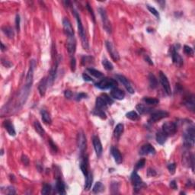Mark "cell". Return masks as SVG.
I'll return each instance as SVG.
<instances>
[{"label": "cell", "instance_id": "obj_1", "mask_svg": "<svg viewBox=\"0 0 195 195\" xmlns=\"http://www.w3.org/2000/svg\"><path fill=\"white\" fill-rule=\"evenodd\" d=\"M73 13H74V15L76 18L77 21V26H78V31H79V34L80 37H81V41H82V45L84 49H86L88 50L89 48V41H88V38L86 37V34H85V31L84 29L83 25L82 23V21H81V18H80V16L79 15V13L77 12L76 11L73 10Z\"/></svg>", "mask_w": 195, "mask_h": 195}, {"label": "cell", "instance_id": "obj_2", "mask_svg": "<svg viewBox=\"0 0 195 195\" xmlns=\"http://www.w3.org/2000/svg\"><path fill=\"white\" fill-rule=\"evenodd\" d=\"M195 130L194 127L191 126L187 128V130L183 134L184 146L187 148H192L194 145Z\"/></svg>", "mask_w": 195, "mask_h": 195}, {"label": "cell", "instance_id": "obj_3", "mask_svg": "<svg viewBox=\"0 0 195 195\" xmlns=\"http://www.w3.org/2000/svg\"><path fill=\"white\" fill-rule=\"evenodd\" d=\"M117 82L116 80L113 79L109 78H105L101 79L100 82L95 84V86L98 89H101V90H105V89H114L117 87Z\"/></svg>", "mask_w": 195, "mask_h": 195}, {"label": "cell", "instance_id": "obj_4", "mask_svg": "<svg viewBox=\"0 0 195 195\" xmlns=\"http://www.w3.org/2000/svg\"><path fill=\"white\" fill-rule=\"evenodd\" d=\"M98 12H99V14L101 17V20H102V23H103V28L106 31L107 33L108 34H111V22L108 19V15H107L106 11L104 8H99L98 9Z\"/></svg>", "mask_w": 195, "mask_h": 195}, {"label": "cell", "instance_id": "obj_5", "mask_svg": "<svg viewBox=\"0 0 195 195\" xmlns=\"http://www.w3.org/2000/svg\"><path fill=\"white\" fill-rule=\"evenodd\" d=\"M162 130L168 137L174 135L175 133H176V131H177V125H176L175 123L174 122L167 121V122L164 123V124H162Z\"/></svg>", "mask_w": 195, "mask_h": 195}, {"label": "cell", "instance_id": "obj_6", "mask_svg": "<svg viewBox=\"0 0 195 195\" xmlns=\"http://www.w3.org/2000/svg\"><path fill=\"white\" fill-rule=\"evenodd\" d=\"M77 146H78V148L81 153L83 154L86 149V146H87V141H86L85 133L82 130L79 132L78 135H77Z\"/></svg>", "mask_w": 195, "mask_h": 195}, {"label": "cell", "instance_id": "obj_7", "mask_svg": "<svg viewBox=\"0 0 195 195\" xmlns=\"http://www.w3.org/2000/svg\"><path fill=\"white\" fill-rule=\"evenodd\" d=\"M169 114L165 111H157L153 112L150 116V118L149 119V123H156L157 121H160L162 119L165 118L169 117Z\"/></svg>", "mask_w": 195, "mask_h": 195}, {"label": "cell", "instance_id": "obj_8", "mask_svg": "<svg viewBox=\"0 0 195 195\" xmlns=\"http://www.w3.org/2000/svg\"><path fill=\"white\" fill-rule=\"evenodd\" d=\"M131 181L133 182V185H134V189L136 192L139 191L143 187L145 186V184H144V182L141 179V178L137 174V172L136 171L133 172V174L131 175Z\"/></svg>", "mask_w": 195, "mask_h": 195}, {"label": "cell", "instance_id": "obj_9", "mask_svg": "<svg viewBox=\"0 0 195 195\" xmlns=\"http://www.w3.org/2000/svg\"><path fill=\"white\" fill-rule=\"evenodd\" d=\"M159 80L166 94L168 95H170L172 94V89H171L170 83H169V79L165 75V73H163L162 71L159 72Z\"/></svg>", "mask_w": 195, "mask_h": 195}, {"label": "cell", "instance_id": "obj_10", "mask_svg": "<svg viewBox=\"0 0 195 195\" xmlns=\"http://www.w3.org/2000/svg\"><path fill=\"white\" fill-rule=\"evenodd\" d=\"M105 46L107 47V50H108V53L110 54L111 57L112 58L114 61H118L120 60V55H119V53L117 52V49L114 47V46L113 45L111 42L110 41H106L105 43Z\"/></svg>", "mask_w": 195, "mask_h": 195}, {"label": "cell", "instance_id": "obj_11", "mask_svg": "<svg viewBox=\"0 0 195 195\" xmlns=\"http://www.w3.org/2000/svg\"><path fill=\"white\" fill-rule=\"evenodd\" d=\"M63 26L64 32H65V34L68 37H73V36H74V30H73L71 22L69 21L68 18H63Z\"/></svg>", "mask_w": 195, "mask_h": 195}, {"label": "cell", "instance_id": "obj_12", "mask_svg": "<svg viewBox=\"0 0 195 195\" xmlns=\"http://www.w3.org/2000/svg\"><path fill=\"white\" fill-rule=\"evenodd\" d=\"M116 77H117V79H118L119 81L124 85V87L126 88V89L127 90L128 92L130 93V94H133V93L135 92L134 89H133V88L132 87V85L131 84H130V81L126 78V77L124 76H122V75H117Z\"/></svg>", "mask_w": 195, "mask_h": 195}, {"label": "cell", "instance_id": "obj_13", "mask_svg": "<svg viewBox=\"0 0 195 195\" xmlns=\"http://www.w3.org/2000/svg\"><path fill=\"white\" fill-rule=\"evenodd\" d=\"M92 143L96 155H97L98 157H101L103 153V147L99 137H97V136H94L92 138Z\"/></svg>", "mask_w": 195, "mask_h": 195}, {"label": "cell", "instance_id": "obj_14", "mask_svg": "<svg viewBox=\"0 0 195 195\" xmlns=\"http://www.w3.org/2000/svg\"><path fill=\"white\" fill-rule=\"evenodd\" d=\"M171 51H172V58L173 63L178 66H182L183 59L179 55V53H178L177 49L175 47H171Z\"/></svg>", "mask_w": 195, "mask_h": 195}, {"label": "cell", "instance_id": "obj_15", "mask_svg": "<svg viewBox=\"0 0 195 195\" xmlns=\"http://www.w3.org/2000/svg\"><path fill=\"white\" fill-rule=\"evenodd\" d=\"M36 66V63L34 60L31 61L30 69L28 70V73L27 74L26 76V83L25 85H28L31 87V85L33 83V77H34V69Z\"/></svg>", "mask_w": 195, "mask_h": 195}, {"label": "cell", "instance_id": "obj_16", "mask_svg": "<svg viewBox=\"0 0 195 195\" xmlns=\"http://www.w3.org/2000/svg\"><path fill=\"white\" fill-rule=\"evenodd\" d=\"M154 154H156V149L150 143H146L143 145L140 150V155H141V156Z\"/></svg>", "mask_w": 195, "mask_h": 195}, {"label": "cell", "instance_id": "obj_17", "mask_svg": "<svg viewBox=\"0 0 195 195\" xmlns=\"http://www.w3.org/2000/svg\"><path fill=\"white\" fill-rule=\"evenodd\" d=\"M66 46H67V50L71 56H73L76 52V41L74 36L68 37Z\"/></svg>", "mask_w": 195, "mask_h": 195}, {"label": "cell", "instance_id": "obj_18", "mask_svg": "<svg viewBox=\"0 0 195 195\" xmlns=\"http://www.w3.org/2000/svg\"><path fill=\"white\" fill-rule=\"evenodd\" d=\"M80 169L82 170L84 175L86 176L89 173V159L87 156H82L80 162Z\"/></svg>", "mask_w": 195, "mask_h": 195}, {"label": "cell", "instance_id": "obj_19", "mask_svg": "<svg viewBox=\"0 0 195 195\" xmlns=\"http://www.w3.org/2000/svg\"><path fill=\"white\" fill-rule=\"evenodd\" d=\"M59 60H57L55 62V63L53 64V66H52L51 69H50V74H49V76H48L47 80H48V85H50L51 86L53 85V82H54V79H55V76L56 73H57V66H58Z\"/></svg>", "mask_w": 195, "mask_h": 195}, {"label": "cell", "instance_id": "obj_20", "mask_svg": "<svg viewBox=\"0 0 195 195\" xmlns=\"http://www.w3.org/2000/svg\"><path fill=\"white\" fill-rule=\"evenodd\" d=\"M47 85H48L47 78V77H44V78L40 81L39 84H38V91H39V93L40 95H41V96L45 95Z\"/></svg>", "mask_w": 195, "mask_h": 195}, {"label": "cell", "instance_id": "obj_21", "mask_svg": "<svg viewBox=\"0 0 195 195\" xmlns=\"http://www.w3.org/2000/svg\"><path fill=\"white\" fill-rule=\"evenodd\" d=\"M111 95L112 98H115L117 100H123L125 97V93L123 90L117 88H114V89H111Z\"/></svg>", "mask_w": 195, "mask_h": 195}, {"label": "cell", "instance_id": "obj_22", "mask_svg": "<svg viewBox=\"0 0 195 195\" xmlns=\"http://www.w3.org/2000/svg\"><path fill=\"white\" fill-rule=\"evenodd\" d=\"M111 154L113 156L114 159L115 160L116 163L117 164H121L123 162V158L121 154V152L118 150V149H117L116 147H112L111 149Z\"/></svg>", "mask_w": 195, "mask_h": 195}, {"label": "cell", "instance_id": "obj_23", "mask_svg": "<svg viewBox=\"0 0 195 195\" xmlns=\"http://www.w3.org/2000/svg\"><path fill=\"white\" fill-rule=\"evenodd\" d=\"M3 126L5 127V129L7 130V132L9 133V134L10 136H12V137H15L16 134L14 126H13V124L11 123L10 121L9 120H6V121H4L3 123Z\"/></svg>", "mask_w": 195, "mask_h": 195}, {"label": "cell", "instance_id": "obj_24", "mask_svg": "<svg viewBox=\"0 0 195 195\" xmlns=\"http://www.w3.org/2000/svg\"><path fill=\"white\" fill-rule=\"evenodd\" d=\"M108 104H107L106 101L105 100L103 99L102 98L101 96L99 97H98L96 98V101H95V108L97 109H99V110H105L108 108Z\"/></svg>", "mask_w": 195, "mask_h": 195}, {"label": "cell", "instance_id": "obj_25", "mask_svg": "<svg viewBox=\"0 0 195 195\" xmlns=\"http://www.w3.org/2000/svg\"><path fill=\"white\" fill-rule=\"evenodd\" d=\"M167 138H168V136L164 133L162 130H159L156 133V141L160 145H163L165 142H166Z\"/></svg>", "mask_w": 195, "mask_h": 195}, {"label": "cell", "instance_id": "obj_26", "mask_svg": "<svg viewBox=\"0 0 195 195\" xmlns=\"http://www.w3.org/2000/svg\"><path fill=\"white\" fill-rule=\"evenodd\" d=\"M56 188H57V192L60 194H65L66 191H65V185L63 181H62L60 177L57 178V183H56Z\"/></svg>", "mask_w": 195, "mask_h": 195}, {"label": "cell", "instance_id": "obj_27", "mask_svg": "<svg viewBox=\"0 0 195 195\" xmlns=\"http://www.w3.org/2000/svg\"><path fill=\"white\" fill-rule=\"evenodd\" d=\"M185 105L187 108L191 110V111H194L195 109V101H194V95H190L186 99L185 102Z\"/></svg>", "mask_w": 195, "mask_h": 195}, {"label": "cell", "instance_id": "obj_28", "mask_svg": "<svg viewBox=\"0 0 195 195\" xmlns=\"http://www.w3.org/2000/svg\"><path fill=\"white\" fill-rule=\"evenodd\" d=\"M86 179H85V190L89 191L90 188H92V185L93 182V175L92 173L89 172L86 176Z\"/></svg>", "mask_w": 195, "mask_h": 195}, {"label": "cell", "instance_id": "obj_29", "mask_svg": "<svg viewBox=\"0 0 195 195\" xmlns=\"http://www.w3.org/2000/svg\"><path fill=\"white\" fill-rule=\"evenodd\" d=\"M124 124H118L116 126L115 129L114 130V137L117 139H119L121 137V135L124 133Z\"/></svg>", "mask_w": 195, "mask_h": 195}, {"label": "cell", "instance_id": "obj_30", "mask_svg": "<svg viewBox=\"0 0 195 195\" xmlns=\"http://www.w3.org/2000/svg\"><path fill=\"white\" fill-rule=\"evenodd\" d=\"M136 108H137V111H138L140 114H147L152 111V108H149V107H146V105H142V104H138V105L136 106Z\"/></svg>", "mask_w": 195, "mask_h": 195}, {"label": "cell", "instance_id": "obj_31", "mask_svg": "<svg viewBox=\"0 0 195 195\" xmlns=\"http://www.w3.org/2000/svg\"><path fill=\"white\" fill-rule=\"evenodd\" d=\"M149 87L151 89H155L157 85H158V80L156 79V76L153 73H149Z\"/></svg>", "mask_w": 195, "mask_h": 195}, {"label": "cell", "instance_id": "obj_32", "mask_svg": "<svg viewBox=\"0 0 195 195\" xmlns=\"http://www.w3.org/2000/svg\"><path fill=\"white\" fill-rule=\"evenodd\" d=\"M41 117H42V121H44V124H50L52 122V119L50 117V114L48 113L47 111L43 110L41 111Z\"/></svg>", "mask_w": 195, "mask_h": 195}, {"label": "cell", "instance_id": "obj_33", "mask_svg": "<svg viewBox=\"0 0 195 195\" xmlns=\"http://www.w3.org/2000/svg\"><path fill=\"white\" fill-rule=\"evenodd\" d=\"M2 31H3L4 34L7 36L9 38H10V39L13 38V37H14V35H15L14 31H13V29L11 27L4 26V27H2Z\"/></svg>", "mask_w": 195, "mask_h": 195}, {"label": "cell", "instance_id": "obj_34", "mask_svg": "<svg viewBox=\"0 0 195 195\" xmlns=\"http://www.w3.org/2000/svg\"><path fill=\"white\" fill-rule=\"evenodd\" d=\"M34 130H36V132H37L38 134L40 135V136H44L45 133V131L43 129L42 126H41V124H40V122L38 121H34Z\"/></svg>", "mask_w": 195, "mask_h": 195}, {"label": "cell", "instance_id": "obj_35", "mask_svg": "<svg viewBox=\"0 0 195 195\" xmlns=\"http://www.w3.org/2000/svg\"><path fill=\"white\" fill-rule=\"evenodd\" d=\"M143 101L146 103V104H147L149 105H156L157 104H159V101L158 99H156V98H151V97H145L143 98Z\"/></svg>", "mask_w": 195, "mask_h": 195}, {"label": "cell", "instance_id": "obj_36", "mask_svg": "<svg viewBox=\"0 0 195 195\" xmlns=\"http://www.w3.org/2000/svg\"><path fill=\"white\" fill-rule=\"evenodd\" d=\"M87 71L89 72L92 76L95 77V78L99 79L103 77L102 73H101L100 71H98V70H97V69H92V68H87Z\"/></svg>", "mask_w": 195, "mask_h": 195}, {"label": "cell", "instance_id": "obj_37", "mask_svg": "<svg viewBox=\"0 0 195 195\" xmlns=\"http://www.w3.org/2000/svg\"><path fill=\"white\" fill-rule=\"evenodd\" d=\"M104 190H105V187L102 185V183L97 182L95 185L94 188H93L92 191L93 193L98 194L100 193V192H102Z\"/></svg>", "mask_w": 195, "mask_h": 195}, {"label": "cell", "instance_id": "obj_38", "mask_svg": "<svg viewBox=\"0 0 195 195\" xmlns=\"http://www.w3.org/2000/svg\"><path fill=\"white\" fill-rule=\"evenodd\" d=\"M102 65L103 66H104V68H105L106 70H108V71H111L112 69H114V66L111 63L110 61H108L107 59H103Z\"/></svg>", "mask_w": 195, "mask_h": 195}, {"label": "cell", "instance_id": "obj_39", "mask_svg": "<svg viewBox=\"0 0 195 195\" xmlns=\"http://www.w3.org/2000/svg\"><path fill=\"white\" fill-rule=\"evenodd\" d=\"M126 117H127L128 119H130V120H131V121H137L139 117H140L138 115V114L136 111H133L128 112L126 114Z\"/></svg>", "mask_w": 195, "mask_h": 195}, {"label": "cell", "instance_id": "obj_40", "mask_svg": "<svg viewBox=\"0 0 195 195\" xmlns=\"http://www.w3.org/2000/svg\"><path fill=\"white\" fill-rule=\"evenodd\" d=\"M93 114L95 115L98 116L99 117H101V119H106L107 116L106 114L105 113V111L102 110H99V109H97V108H95L94 111H93Z\"/></svg>", "mask_w": 195, "mask_h": 195}, {"label": "cell", "instance_id": "obj_41", "mask_svg": "<svg viewBox=\"0 0 195 195\" xmlns=\"http://www.w3.org/2000/svg\"><path fill=\"white\" fill-rule=\"evenodd\" d=\"M50 191H51V187H50V185H47V184H44L42 188V190H41V194L44 195H47L48 194H50Z\"/></svg>", "mask_w": 195, "mask_h": 195}, {"label": "cell", "instance_id": "obj_42", "mask_svg": "<svg viewBox=\"0 0 195 195\" xmlns=\"http://www.w3.org/2000/svg\"><path fill=\"white\" fill-rule=\"evenodd\" d=\"M184 52H185V54H187L188 56H190V57H193L194 56L193 49L189 46H187V45L184 46Z\"/></svg>", "mask_w": 195, "mask_h": 195}, {"label": "cell", "instance_id": "obj_43", "mask_svg": "<svg viewBox=\"0 0 195 195\" xmlns=\"http://www.w3.org/2000/svg\"><path fill=\"white\" fill-rule=\"evenodd\" d=\"M93 61V57H89V56H85V57H83L82 59V63L83 65H88V64L92 63V62Z\"/></svg>", "mask_w": 195, "mask_h": 195}, {"label": "cell", "instance_id": "obj_44", "mask_svg": "<svg viewBox=\"0 0 195 195\" xmlns=\"http://www.w3.org/2000/svg\"><path fill=\"white\" fill-rule=\"evenodd\" d=\"M147 9H148V10H149V12H150L153 15L156 16L157 18H159V12L156 10L154 7H153V6H150V5H147Z\"/></svg>", "mask_w": 195, "mask_h": 195}, {"label": "cell", "instance_id": "obj_45", "mask_svg": "<svg viewBox=\"0 0 195 195\" xmlns=\"http://www.w3.org/2000/svg\"><path fill=\"white\" fill-rule=\"evenodd\" d=\"M101 97L103 99L105 100V101H106L107 104H108V105H112V104H113V103H114V101H113V100H112L111 98L108 95H106V94H102V95H101Z\"/></svg>", "mask_w": 195, "mask_h": 195}, {"label": "cell", "instance_id": "obj_46", "mask_svg": "<svg viewBox=\"0 0 195 195\" xmlns=\"http://www.w3.org/2000/svg\"><path fill=\"white\" fill-rule=\"evenodd\" d=\"M146 164V160L144 159H140V161L136 164V169H143L144 166H145Z\"/></svg>", "mask_w": 195, "mask_h": 195}, {"label": "cell", "instance_id": "obj_47", "mask_svg": "<svg viewBox=\"0 0 195 195\" xmlns=\"http://www.w3.org/2000/svg\"><path fill=\"white\" fill-rule=\"evenodd\" d=\"M168 169H169V172L172 175H174L176 169V164L175 163H171L168 165Z\"/></svg>", "mask_w": 195, "mask_h": 195}, {"label": "cell", "instance_id": "obj_48", "mask_svg": "<svg viewBox=\"0 0 195 195\" xmlns=\"http://www.w3.org/2000/svg\"><path fill=\"white\" fill-rule=\"evenodd\" d=\"M70 66H71L72 71L74 72L76 70V61L75 57H72L71 59V63H70Z\"/></svg>", "mask_w": 195, "mask_h": 195}, {"label": "cell", "instance_id": "obj_49", "mask_svg": "<svg viewBox=\"0 0 195 195\" xmlns=\"http://www.w3.org/2000/svg\"><path fill=\"white\" fill-rule=\"evenodd\" d=\"M15 27H16V30H17V31H20V16H19V15H16Z\"/></svg>", "mask_w": 195, "mask_h": 195}, {"label": "cell", "instance_id": "obj_50", "mask_svg": "<svg viewBox=\"0 0 195 195\" xmlns=\"http://www.w3.org/2000/svg\"><path fill=\"white\" fill-rule=\"evenodd\" d=\"M21 162H22V163L25 165H29V159L28 157L25 155H22L21 156Z\"/></svg>", "mask_w": 195, "mask_h": 195}, {"label": "cell", "instance_id": "obj_51", "mask_svg": "<svg viewBox=\"0 0 195 195\" xmlns=\"http://www.w3.org/2000/svg\"><path fill=\"white\" fill-rule=\"evenodd\" d=\"M49 145H50V148L52 149V150L54 151V152H57L58 149H57V146L52 141V140H49Z\"/></svg>", "mask_w": 195, "mask_h": 195}, {"label": "cell", "instance_id": "obj_52", "mask_svg": "<svg viewBox=\"0 0 195 195\" xmlns=\"http://www.w3.org/2000/svg\"><path fill=\"white\" fill-rule=\"evenodd\" d=\"M86 8H87L88 11H89V13H90V14H91V15L92 16V19H93V21H94V22H95V16L94 12H93L92 9L91 8V6H90V5H89V3H87V6H86Z\"/></svg>", "mask_w": 195, "mask_h": 195}, {"label": "cell", "instance_id": "obj_53", "mask_svg": "<svg viewBox=\"0 0 195 195\" xmlns=\"http://www.w3.org/2000/svg\"><path fill=\"white\" fill-rule=\"evenodd\" d=\"M156 172L154 169H148L147 176H149V177H153V176H156Z\"/></svg>", "mask_w": 195, "mask_h": 195}, {"label": "cell", "instance_id": "obj_54", "mask_svg": "<svg viewBox=\"0 0 195 195\" xmlns=\"http://www.w3.org/2000/svg\"><path fill=\"white\" fill-rule=\"evenodd\" d=\"M86 97H87V95L85 94V93H79V94H78L76 95V99L77 101H81V100L83 99V98H85Z\"/></svg>", "mask_w": 195, "mask_h": 195}, {"label": "cell", "instance_id": "obj_55", "mask_svg": "<svg viewBox=\"0 0 195 195\" xmlns=\"http://www.w3.org/2000/svg\"><path fill=\"white\" fill-rule=\"evenodd\" d=\"M64 95H65V97H66V98H71L73 97V94L71 91L66 90L65 91V92H64Z\"/></svg>", "mask_w": 195, "mask_h": 195}, {"label": "cell", "instance_id": "obj_56", "mask_svg": "<svg viewBox=\"0 0 195 195\" xmlns=\"http://www.w3.org/2000/svg\"><path fill=\"white\" fill-rule=\"evenodd\" d=\"M82 78H83V79L85 80V81H86V82H91V81H92V79L91 78L89 75L86 74V73H83V74H82Z\"/></svg>", "mask_w": 195, "mask_h": 195}, {"label": "cell", "instance_id": "obj_57", "mask_svg": "<svg viewBox=\"0 0 195 195\" xmlns=\"http://www.w3.org/2000/svg\"><path fill=\"white\" fill-rule=\"evenodd\" d=\"M118 188H119V185L118 184H117V182H113L111 184V190L112 191H115V193H117V191H117L118 190Z\"/></svg>", "mask_w": 195, "mask_h": 195}, {"label": "cell", "instance_id": "obj_58", "mask_svg": "<svg viewBox=\"0 0 195 195\" xmlns=\"http://www.w3.org/2000/svg\"><path fill=\"white\" fill-rule=\"evenodd\" d=\"M7 191H8V192H7L8 194L12 195V194H15L16 193L15 190V188H13V187H12V186L9 187V188H8V189H7Z\"/></svg>", "mask_w": 195, "mask_h": 195}, {"label": "cell", "instance_id": "obj_59", "mask_svg": "<svg viewBox=\"0 0 195 195\" xmlns=\"http://www.w3.org/2000/svg\"><path fill=\"white\" fill-rule=\"evenodd\" d=\"M2 65H3V66H5V67H8V68L11 67V66H12V63H11L9 61L4 60L3 59L2 60Z\"/></svg>", "mask_w": 195, "mask_h": 195}, {"label": "cell", "instance_id": "obj_60", "mask_svg": "<svg viewBox=\"0 0 195 195\" xmlns=\"http://www.w3.org/2000/svg\"><path fill=\"white\" fill-rule=\"evenodd\" d=\"M170 187L172 188V189H174V190H177L178 189V186H177V183H176L175 181H172L170 182Z\"/></svg>", "mask_w": 195, "mask_h": 195}, {"label": "cell", "instance_id": "obj_61", "mask_svg": "<svg viewBox=\"0 0 195 195\" xmlns=\"http://www.w3.org/2000/svg\"><path fill=\"white\" fill-rule=\"evenodd\" d=\"M145 60H146V62H147V63H149L150 64V65H153V61H152V60H151V59L149 58V57H148V56H146V57H145Z\"/></svg>", "mask_w": 195, "mask_h": 195}, {"label": "cell", "instance_id": "obj_62", "mask_svg": "<svg viewBox=\"0 0 195 195\" xmlns=\"http://www.w3.org/2000/svg\"><path fill=\"white\" fill-rule=\"evenodd\" d=\"M1 47H2V48H1V49H2V51H5V49H6V47L4 46L3 43H1Z\"/></svg>", "mask_w": 195, "mask_h": 195}]
</instances>
